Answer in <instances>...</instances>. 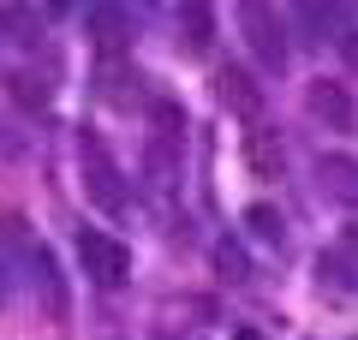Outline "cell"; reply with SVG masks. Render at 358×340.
Here are the masks:
<instances>
[{
    "label": "cell",
    "instance_id": "ba28073f",
    "mask_svg": "<svg viewBox=\"0 0 358 340\" xmlns=\"http://www.w3.org/2000/svg\"><path fill=\"white\" fill-rule=\"evenodd\" d=\"M173 18H179V48L203 60L209 42H215V6H209V0H179Z\"/></svg>",
    "mask_w": 358,
    "mask_h": 340
},
{
    "label": "cell",
    "instance_id": "6da1fadb",
    "mask_svg": "<svg viewBox=\"0 0 358 340\" xmlns=\"http://www.w3.org/2000/svg\"><path fill=\"white\" fill-rule=\"evenodd\" d=\"M233 18H239V36H245V48L257 54V66L281 72L287 66V24H281V13H275V0H239Z\"/></svg>",
    "mask_w": 358,
    "mask_h": 340
},
{
    "label": "cell",
    "instance_id": "7c38bea8",
    "mask_svg": "<svg viewBox=\"0 0 358 340\" xmlns=\"http://www.w3.org/2000/svg\"><path fill=\"white\" fill-rule=\"evenodd\" d=\"M317 275H329V287H341V292L358 287V269L346 263V251H322V257H317Z\"/></svg>",
    "mask_w": 358,
    "mask_h": 340
},
{
    "label": "cell",
    "instance_id": "2e32d148",
    "mask_svg": "<svg viewBox=\"0 0 358 340\" xmlns=\"http://www.w3.org/2000/svg\"><path fill=\"white\" fill-rule=\"evenodd\" d=\"M341 54H346V66H352V72H358V36H352V30H346V36H341Z\"/></svg>",
    "mask_w": 358,
    "mask_h": 340
},
{
    "label": "cell",
    "instance_id": "4fadbf2b",
    "mask_svg": "<svg viewBox=\"0 0 358 340\" xmlns=\"http://www.w3.org/2000/svg\"><path fill=\"white\" fill-rule=\"evenodd\" d=\"M13 96H18V108H42V101H48V84H36V78L18 72L13 78Z\"/></svg>",
    "mask_w": 358,
    "mask_h": 340
},
{
    "label": "cell",
    "instance_id": "9c48e42d",
    "mask_svg": "<svg viewBox=\"0 0 358 340\" xmlns=\"http://www.w3.org/2000/svg\"><path fill=\"white\" fill-rule=\"evenodd\" d=\"M317 179H322V191H329L334 203H358V167L346 162V155H322Z\"/></svg>",
    "mask_w": 358,
    "mask_h": 340
},
{
    "label": "cell",
    "instance_id": "8992f818",
    "mask_svg": "<svg viewBox=\"0 0 358 340\" xmlns=\"http://www.w3.org/2000/svg\"><path fill=\"white\" fill-rule=\"evenodd\" d=\"M293 24H299V36L334 42V48H341V36H346V6H341V0H293Z\"/></svg>",
    "mask_w": 358,
    "mask_h": 340
},
{
    "label": "cell",
    "instance_id": "e0dca14e",
    "mask_svg": "<svg viewBox=\"0 0 358 340\" xmlns=\"http://www.w3.org/2000/svg\"><path fill=\"white\" fill-rule=\"evenodd\" d=\"M233 340H263V334H257V328H239V334H233Z\"/></svg>",
    "mask_w": 358,
    "mask_h": 340
},
{
    "label": "cell",
    "instance_id": "277c9868",
    "mask_svg": "<svg viewBox=\"0 0 358 340\" xmlns=\"http://www.w3.org/2000/svg\"><path fill=\"white\" fill-rule=\"evenodd\" d=\"M78 155H84V185H90V197L102 203L108 215H120V209H126V185H120V167L108 162V150H102L96 138H90Z\"/></svg>",
    "mask_w": 358,
    "mask_h": 340
},
{
    "label": "cell",
    "instance_id": "ac0fdd59",
    "mask_svg": "<svg viewBox=\"0 0 358 340\" xmlns=\"http://www.w3.org/2000/svg\"><path fill=\"white\" fill-rule=\"evenodd\" d=\"M48 6H54V13H66V6H72V0H48Z\"/></svg>",
    "mask_w": 358,
    "mask_h": 340
},
{
    "label": "cell",
    "instance_id": "8fae6325",
    "mask_svg": "<svg viewBox=\"0 0 358 340\" xmlns=\"http://www.w3.org/2000/svg\"><path fill=\"white\" fill-rule=\"evenodd\" d=\"M6 36H13L18 48H30V42L42 36V18H36L30 0H6Z\"/></svg>",
    "mask_w": 358,
    "mask_h": 340
},
{
    "label": "cell",
    "instance_id": "3957f363",
    "mask_svg": "<svg viewBox=\"0 0 358 340\" xmlns=\"http://www.w3.org/2000/svg\"><path fill=\"white\" fill-rule=\"evenodd\" d=\"M84 30H90V42H96V48L114 60V54L131 42V13H126V0H90Z\"/></svg>",
    "mask_w": 358,
    "mask_h": 340
},
{
    "label": "cell",
    "instance_id": "52a82bcc",
    "mask_svg": "<svg viewBox=\"0 0 358 340\" xmlns=\"http://www.w3.org/2000/svg\"><path fill=\"white\" fill-rule=\"evenodd\" d=\"M215 96H221V108L239 113V120H257V113H263V84H257L245 66H221L215 72Z\"/></svg>",
    "mask_w": 358,
    "mask_h": 340
},
{
    "label": "cell",
    "instance_id": "5b68a950",
    "mask_svg": "<svg viewBox=\"0 0 358 340\" xmlns=\"http://www.w3.org/2000/svg\"><path fill=\"white\" fill-rule=\"evenodd\" d=\"M305 108L317 113L329 132H352V126H358V101H352V90H346L341 78H317L310 96H305Z\"/></svg>",
    "mask_w": 358,
    "mask_h": 340
},
{
    "label": "cell",
    "instance_id": "9a60e30c",
    "mask_svg": "<svg viewBox=\"0 0 358 340\" xmlns=\"http://www.w3.org/2000/svg\"><path fill=\"white\" fill-rule=\"evenodd\" d=\"M221 269H233V281H245V257H239V245H221Z\"/></svg>",
    "mask_w": 358,
    "mask_h": 340
},
{
    "label": "cell",
    "instance_id": "7a4b0ae2",
    "mask_svg": "<svg viewBox=\"0 0 358 340\" xmlns=\"http://www.w3.org/2000/svg\"><path fill=\"white\" fill-rule=\"evenodd\" d=\"M78 269H84L96 287H120V281L131 275V251L114 233H96V227H90V233H78Z\"/></svg>",
    "mask_w": 358,
    "mask_h": 340
},
{
    "label": "cell",
    "instance_id": "30bf717a",
    "mask_svg": "<svg viewBox=\"0 0 358 340\" xmlns=\"http://www.w3.org/2000/svg\"><path fill=\"white\" fill-rule=\"evenodd\" d=\"M245 162H251L257 179H275L281 173V143L268 138V132H245Z\"/></svg>",
    "mask_w": 358,
    "mask_h": 340
},
{
    "label": "cell",
    "instance_id": "5bb4252c",
    "mask_svg": "<svg viewBox=\"0 0 358 340\" xmlns=\"http://www.w3.org/2000/svg\"><path fill=\"white\" fill-rule=\"evenodd\" d=\"M245 221L257 227V239H275V245H281V215H275V209H251Z\"/></svg>",
    "mask_w": 358,
    "mask_h": 340
}]
</instances>
